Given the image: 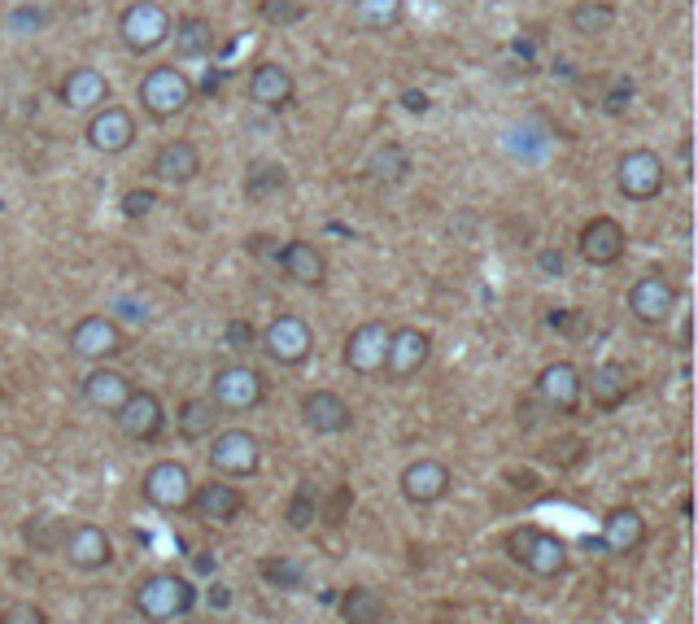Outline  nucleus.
<instances>
[{"label":"nucleus","mask_w":698,"mask_h":624,"mask_svg":"<svg viewBox=\"0 0 698 624\" xmlns=\"http://www.w3.org/2000/svg\"><path fill=\"white\" fill-rule=\"evenodd\" d=\"M132 602H136L140 620L171 624V620H179V615H188L197 607V585L188 576H179V572H153V576H145L136 585Z\"/></svg>","instance_id":"obj_1"},{"label":"nucleus","mask_w":698,"mask_h":624,"mask_svg":"<svg viewBox=\"0 0 698 624\" xmlns=\"http://www.w3.org/2000/svg\"><path fill=\"white\" fill-rule=\"evenodd\" d=\"M507 550H511V559H515L524 572H533V576H541V581H554V576L568 572V541H563L559 533L515 528V533L507 537Z\"/></svg>","instance_id":"obj_2"},{"label":"nucleus","mask_w":698,"mask_h":624,"mask_svg":"<svg viewBox=\"0 0 698 624\" xmlns=\"http://www.w3.org/2000/svg\"><path fill=\"white\" fill-rule=\"evenodd\" d=\"M266 398V376L249 363H227L210 376V402L219 411H232V415H245L253 407H262Z\"/></svg>","instance_id":"obj_3"},{"label":"nucleus","mask_w":698,"mask_h":624,"mask_svg":"<svg viewBox=\"0 0 698 624\" xmlns=\"http://www.w3.org/2000/svg\"><path fill=\"white\" fill-rule=\"evenodd\" d=\"M258 350L275 363V367H301L314 354V333L301 315H279L266 324V333L258 337Z\"/></svg>","instance_id":"obj_4"},{"label":"nucleus","mask_w":698,"mask_h":624,"mask_svg":"<svg viewBox=\"0 0 698 624\" xmlns=\"http://www.w3.org/2000/svg\"><path fill=\"white\" fill-rule=\"evenodd\" d=\"M188 101H192V84H188V75H184L179 66H153V71L140 79V105H145V114L158 118V123L175 118Z\"/></svg>","instance_id":"obj_5"},{"label":"nucleus","mask_w":698,"mask_h":624,"mask_svg":"<svg viewBox=\"0 0 698 624\" xmlns=\"http://www.w3.org/2000/svg\"><path fill=\"white\" fill-rule=\"evenodd\" d=\"M205 459L219 476H253L262 467V441L249 428H223L210 437Z\"/></svg>","instance_id":"obj_6"},{"label":"nucleus","mask_w":698,"mask_h":624,"mask_svg":"<svg viewBox=\"0 0 698 624\" xmlns=\"http://www.w3.org/2000/svg\"><path fill=\"white\" fill-rule=\"evenodd\" d=\"M192 472L184 467V463H175V459H158L149 472H145V481H140V494H145V502L149 507H158V511H188V502H192Z\"/></svg>","instance_id":"obj_7"},{"label":"nucleus","mask_w":698,"mask_h":624,"mask_svg":"<svg viewBox=\"0 0 698 624\" xmlns=\"http://www.w3.org/2000/svg\"><path fill=\"white\" fill-rule=\"evenodd\" d=\"M119 36L132 53H153L171 40V14L158 5V0H136V5H127L123 18H119Z\"/></svg>","instance_id":"obj_8"},{"label":"nucleus","mask_w":698,"mask_h":624,"mask_svg":"<svg viewBox=\"0 0 698 624\" xmlns=\"http://www.w3.org/2000/svg\"><path fill=\"white\" fill-rule=\"evenodd\" d=\"M668 175H663V158L650 153V149H628L620 162H615V188L628 197V201H655L663 192Z\"/></svg>","instance_id":"obj_9"},{"label":"nucleus","mask_w":698,"mask_h":624,"mask_svg":"<svg viewBox=\"0 0 698 624\" xmlns=\"http://www.w3.org/2000/svg\"><path fill=\"white\" fill-rule=\"evenodd\" d=\"M672 310H676V284L663 275V271H650L641 275L633 288H628V315L646 328H659L672 320Z\"/></svg>","instance_id":"obj_10"},{"label":"nucleus","mask_w":698,"mask_h":624,"mask_svg":"<svg viewBox=\"0 0 698 624\" xmlns=\"http://www.w3.org/2000/svg\"><path fill=\"white\" fill-rule=\"evenodd\" d=\"M389 337H394V328H385L381 320L359 324L345 337V367L354 376H381L385 359H389Z\"/></svg>","instance_id":"obj_11"},{"label":"nucleus","mask_w":698,"mask_h":624,"mask_svg":"<svg viewBox=\"0 0 698 624\" xmlns=\"http://www.w3.org/2000/svg\"><path fill=\"white\" fill-rule=\"evenodd\" d=\"M58 550H62V559H66L71 567H79V572H101V567H110V559H114V541H110V533H105L101 524H71V528L62 533Z\"/></svg>","instance_id":"obj_12"},{"label":"nucleus","mask_w":698,"mask_h":624,"mask_svg":"<svg viewBox=\"0 0 698 624\" xmlns=\"http://www.w3.org/2000/svg\"><path fill=\"white\" fill-rule=\"evenodd\" d=\"M71 350H75L79 359H88V363H105V359H114V354L127 350V337H123V328H119L110 315H84V320L71 328Z\"/></svg>","instance_id":"obj_13"},{"label":"nucleus","mask_w":698,"mask_h":624,"mask_svg":"<svg viewBox=\"0 0 698 624\" xmlns=\"http://www.w3.org/2000/svg\"><path fill=\"white\" fill-rule=\"evenodd\" d=\"M114 420H119V428H123V437L127 441H158L162 437V428H166V407H162V398L158 394H149V389H132V398L114 411Z\"/></svg>","instance_id":"obj_14"},{"label":"nucleus","mask_w":698,"mask_h":624,"mask_svg":"<svg viewBox=\"0 0 698 624\" xmlns=\"http://www.w3.org/2000/svg\"><path fill=\"white\" fill-rule=\"evenodd\" d=\"M450 485H454V476H450V467L441 459H415L398 476V489H402V498L411 507H437L450 494Z\"/></svg>","instance_id":"obj_15"},{"label":"nucleus","mask_w":698,"mask_h":624,"mask_svg":"<svg viewBox=\"0 0 698 624\" xmlns=\"http://www.w3.org/2000/svg\"><path fill=\"white\" fill-rule=\"evenodd\" d=\"M624 249H628V232H624L620 219H611V214L589 219V223L581 227V236H576V253H581L589 266H611V262L624 258Z\"/></svg>","instance_id":"obj_16"},{"label":"nucleus","mask_w":698,"mask_h":624,"mask_svg":"<svg viewBox=\"0 0 698 624\" xmlns=\"http://www.w3.org/2000/svg\"><path fill=\"white\" fill-rule=\"evenodd\" d=\"M301 424L314 437H336V433H349V424H354V407L332 389H314L301 398Z\"/></svg>","instance_id":"obj_17"},{"label":"nucleus","mask_w":698,"mask_h":624,"mask_svg":"<svg viewBox=\"0 0 698 624\" xmlns=\"http://www.w3.org/2000/svg\"><path fill=\"white\" fill-rule=\"evenodd\" d=\"M428 354H433V337L424 328H394L389 337V359H385V372L389 380H411L428 367Z\"/></svg>","instance_id":"obj_18"},{"label":"nucleus","mask_w":698,"mask_h":624,"mask_svg":"<svg viewBox=\"0 0 698 624\" xmlns=\"http://www.w3.org/2000/svg\"><path fill=\"white\" fill-rule=\"evenodd\" d=\"M628 394H633V376H628V367L615 363V359H607V363H598L589 376H581V398H589L598 411L624 407Z\"/></svg>","instance_id":"obj_19"},{"label":"nucleus","mask_w":698,"mask_h":624,"mask_svg":"<svg viewBox=\"0 0 698 624\" xmlns=\"http://www.w3.org/2000/svg\"><path fill=\"white\" fill-rule=\"evenodd\" d=\"M84 136H88V145H92L97 153L114 158V153L132 149V140H136V118H132L123 105H105V110L92 114V123H88Z\"/></svg>","instance_id":"obj_20"},{"label":"nucleus","mask_w":698,"mask_h":624,"mask_svg":"<svg viewBox=\"0 0 698 624\" xmlns=\"http://www.w3.org/2000/svg\"><path fill=\"white\" fill-rule=\"evenodd\" d=\"M537 398L559 415H576V407H581V372L568 359L546 363L541 376H537Z\"/></svg>","instance_id":"obj_21"},{"label":"nucleus","mask_w":698,"mask_h":624,"mask_svg":"<svg viewBox=\"0 0 698 624\" xmlns=\"http://www.w3.org/2000/svg\"><path fill=\"white\" fill-rule=\"evenodd\" d=\"M132 376H123L119 367H92L88 376H84V402L92 407V411H105V415H114L127 398H132Z\"/></svg>","instance_id":"obj_22"},{"label":"nucleus","mask_w":698,"mask_h":624,"mask_svg":"<svg viewBox=\"0 0 698 624\" xmlns=\"http://www.w3.org/2000/svg\"><path fill=\"white\" fill-rule=\"evenodd\" d=\"M201 520H210V524H232L240 511H245V494L236 489V485H227V481H210V485H197L192 489V502H188Z\"/></svg>","instance_id":"obj_23"},{"label":"nucleus","mask_w":698,"mask_h":624,"mask_svg":"<svg viewBox=\"0 0 698 624\" xmlns=\"http://www.w3.org/2000/svg\"><path fill=\"white\" fill-rule=\"evenodd\" d=\"M602 546L611 554H637L646 546V520L637 507H611L602 520Z\"/></svg>","instance_id":"obj_24"},{"label":"nucleus","mask_w":698,"mask_h":624,"mask_svg":"<svg viewBox=\"0 0 698 624\" xmlns=\"http://www.w3.org/2000/svg\"><path fill=\"white\" fill-rule=\"evenodd\" d=\"M153 175L166 184H188L201 175V149L192 140H166L153 153Z\"/></svg>","instance_id":"obj_25"},{"label":"nucleus","mask_w":698,"mask_h":624,"mask_svg":"<svg viewBox=\"0 0 698 624\" xmlns=\"http://www.w3.org/2000/svg\"><path fill=\"white\" fill-rule=\"evenodd\" d=\"M110 101V79L97 71V66H75L66 79H62V105L71 110H97Z\"/></svg>","instance_id":"obj_26"},{"label":"nucleus","mask_w":698,"mask_h":624,"mask_svg":"<svg viewBox=\"0 0 698 624\" xmlns=\"http://www.w3.org/2000/svg\"><path fill=\"white\" fill-rule=\"evenodd\" d=\"M275 262H279L284 275L297 279V284H323V279H327V258H323L310 240H288L284 249H275Z\"/></svg>","instance_id":"obj_27"},{"label":"nucleus","mask_w":698,"mask_h":624,"mask_svg":"<svg viewBox=\"0 0 698 624\" xmlns=\"http://www.w3.org/2000/svg\"><path fill=\"white\" fill-rule=\"evenodd\" d=\"M249 101L262 110H284L292 101V75L279 62H262L249 79Z\"/></svg>","instance_id":"obj_28"},{"label":"nucleus","mask_w":698,"mask_h":624,"mask_svg":"<svg viewBox=\"0 0 698 624\" xmlns=\"http://www.w3.org/2000/svg\"><path fill=\"white\" fill-rule=\"evenodd\" d=\"M175 428L184 441H210L219 433V407L210 398H184L175 411Z\"/></svg>","instance_id":"obj_29"},{"label":"nucleus","mask_w":698,"mask_h":624,"mask_svg":"<svg viewBox=\"0 0 698 624\" xmlns=\"http://www.w3.org/2000/svg\"><path fill=\"white\" fill-rule=\"evenodd\" d=\"M336 607H340V620H345V624H385V620H389L385 594H376V589H367V585L345 589Z\"/></svg>","instance_id":"obj_30"},{"label":"nucleus","mask_w":698,"mask_h":624,"mask_svg":"<svg viewBox=\"0 0 698 624\" xmlns=\"http://www.w3.org/2000/svg\"><path fill=\"white\" fill-rule=\"evenodd\" d=\"M171 40H175V58H205L214 49V27L205 18H184L171 27Z\"/></svg>","instance_id":"obj_31"},{"label":"nucleus","mask_w":698,"mask_h":624,"mask_svg":"<svg viewBox=\"0 0 698 624\" xmlns=\"http://www.w3.org/2000/svg\"><path fill=\"white\" fill-rule=\"evenodd\" d=\"M402 0H354V23L363 32H394L402 23Z\"/></svg>","instance_id":"obj_32"},{"label":"nucleus","mask_w":698,"mask_h":624,"mask_svg":"<svg viewBox=\"0 0 698 624\" xmlns=\"http://www.w3.org/2000/svg\"><path fill=\"white\" fill-rule=\"evenodd\" d=\"M615 27V10L607 0H585V5L572 10V32L576 36H607Z\"/></svg>","instance_id":"obj_33"},{"label":"nucleus","mask_w":698,"mask_h":624,"mask_svg":"<svg viewBox=\"0 0 698 624\" xmlns=\"http://www.w3.org/2000/svg\"><path fill=\"white\" fill-rule=\"evenodd\" d=\"M284 184H288V171H284L279 162H258V166L245 171V197H249V201H262V197L279 192Z\"/></svg>","instance_id":"obj_34"},{"label":"nucleus","mask_w":698,"mask_h":624,"mask_svg":"<svg viewBox=\"0 0 698 624\" xmlns=\"http://www.w3.org/2000/svg\"><path fill=\"white\" fill-rule=\"evenodd\" d=\"M0 624H49V611L32 598H14L0 607Z\"/></svg>","instance_id":"obj_35"},{"label":"nucleus","mask_w":698,"mask_h":624,"mask_svg":"<svg viewBox=\"0 0 698 624\" xmlns=\"http://www.w3.org/2000/svg\"><path fill=\"white\" fill-rule=\"evenodd\" d=\"M258 14H262L271 27H292V23L306 18V5H301V0H262Z\"/></svg>","instance_id":"obj_36"},{"label":"nucleus","mask_w":698,"mask_h":624,"mask_svg":"<svg viewBox=\"0 0 698 624\" xmlns=\"http://www.w3.org/2000/svg\"><path fill=\"white\" fill-rule=\"evenodd\" d=\"M45 23H49V14H45V10H36V5H18V10H10L5 32H10V36H36V32H45Z\"/></svg>","instance_id":"obj_37"},{"label":"nucleus","mask_w":698,"mask_h":624,"mask_svg":"<svg viewBox=\"0 0 698 624\" xmlns=\"http://www.w3.org/2000/svg\"><path fill=\"white\" fill-rule=\"evenodd\" d=\"M223 346L236 350V354H249V350H258V328L249 320H227L223 324Z\"/></svg>","instance_id":"obj_38"},{"label":"nucleus","mask_w":698,"mask_h":624,"mask_svg":"<svg viewBox=\"0 0 698 624\" xmlns=\"http://www.w3.org/2000/svg\"><path fill=\"white\" fill-rule=\"evenodd\" d=\"M314 515H319V502H314L310 485H301L297 498H292V507H288V524H292V528H310Z\"/></svg>","instance_id":"obj_39"},{"label":"nucleus","mask_w":698,"mask_h":624,"mask_svg":"<svg viewBox=\"0 0 698 624\" xmlns=\"http://www.w3.org/2000/svg\"><path fill=\"white\" fill-rule=\"evenodd\" d=\"M153 205H158V192H153V188H132V192H123V214H127V219H145Z\"/></svg>","instance_id":"obj_40"},{"label":"nucleus","mask_w":698,"mask_h":624,"mask_svg":"<svg viewBox=\"0 0 698 624\" xmlns=\"http://www.w3.org/2000/svg\"><path fill=\"white\" fill-rule=\"evenodd\" d=\"M628 101H633V84H628V79H615V88L607 92L602 110H607V114H624V110H628Z\"/></svg>","instance_id":"obj_41"},{"label":"nucleus","mask_w":698,"mask_h":624,"mask_svg":"<svg viewBox=\"0 0 698 624\" xmlns=\"http://www.w3.org/2000/svg\"><path fill=\"white\" fill-rule=\"evenodd\" d=\"M537 262H541V271H546V275H563V253H559V249H546Z\"/></svg>","instance_id":"obj_42"},{"label":"nucleus","mask_w":698,"mask_h":624,"mask_svg":"<svg viewBox=\"0 0 698 624\" xmlns=\"http://www.w3.org/2000/svg\"><path fill=\"white\" fill-rule=\"evenodd\" d=\"M262 576H271V581H297L301 572H297V567H279V563H262Z\"/></svg>","instance_id":"obj_43"},{"label":"nucleus","mask_w":698,"mask_h":624,"mask_svg":"<svg viewBox=\"0 0 698 624\" xmlns=\"http://www.w3.org/2000/svg\"><path fill=\"white\" fill-rule=\"evenodd\" d=\"M402 105H407L411 114H424V110H428V97H424V92H407V97H402Z\"/></svg>","instance_id":"obj_44"},{"label":"nucleus","mask_w":698,"mask_h":624,"mask_svg":"<svg viewBox=\"0 0 698 624\" xmlns=\"http://www.w3.org/2000/svg\"><path fill=\"white\" fill-rule=\"evenodd\" d=\"M210 602H214V607H227V602H232V594H227V585H223V581H214V585H210Z\"/></svg>","instance_id":"obj_45"},{"label":"nucleus","mask_w":698,"mask_h":624,"mask_svg":"<svg viewBox=\"0 0 698 624\" xmlns=\"http://www.w3.org/2000/svg\"><path fill=\"white\" fill-rule=\"evenodd\" d=\"M441 624H450V620H441Z\"/></svg>","instance_id":"obj_46"}]
</instances>
